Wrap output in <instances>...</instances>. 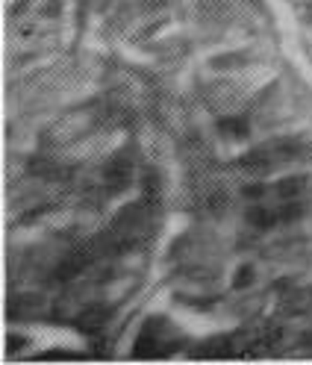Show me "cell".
Here are the masks:
<instances>
[{"mask_svg": "<svg viewBox=\"0 0 312 365\" xmlns=\"http://www.w3.org/2000/svg\"><path fill=\"white\" fill-rule=\"evenodd\" d=\"M298 156H301V148H295V145H269V148L254 150L251 156H244L241 165L251 171H271L283 163H292Z\"/></svg>", "mask_w": 312, "mask_h": 365, "instance_id": "6da1fadb", "label": "cell"}]
</instances>
